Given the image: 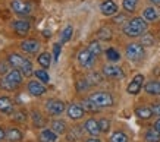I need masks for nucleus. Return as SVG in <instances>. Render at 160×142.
Returning a JSON list of instances; mask_svg holds the SVG:
<instances>
[{"mask_svg": "<svg viewBox=\"0 0 160 142\" xmlns=\"http://www.w3.org/2000/svg\"><path fill=\"white\" fill-rule=\"evenodd\" d=\"M72 34H73L72 26H66V28L62 31V34H60V43H66V41H69V40L72 38Z\"/></svg>", "mask_w": 160, "mask_h": 142, "instance_id": "obj_27", "label": "nucleus"}, {"mask_svg": "<svg viewBox=\"0 0 160 142\" xmlns=\"http://www.w3.org/2000/svg\"><path fill=\"white\" fill-rule=\"evenodd\" d=\"M25 119H27V116H25L24 113L21 111V113H18L16 116H15V120H18V122H24Z\"/></svg>", "mask_w": 160, "mask_h": 142, "instance_id": "obj_40", "label": "nucleus"}, {"mask_svg": "<svg viewBox=\"0 0 160 142\" xmlns=\"http://www.w3.org/2000/svg\"><path fill=\"white\" fill-rule=\"evenodd\" d=\"M142 81H144V76H142V75H137L135 78L131 81V83L128 85V88H126L128 94H132V95H135V94L140 92L141 87H142Z\"/></svg>", "mask_w": 160, "mask_h": 142, "instance_id": "obj_11", "label": "nucleus"}, {"mask_svg": "<svg viewBox=\"0 0 160 142\" xmlns=\"http://www.w3.org/2000/svg\"><path fill=\"white\" fill-rule=\"evenodd\" d=\"M6 139L9 142H18L22 139V133H21V130H18V129L10 127V129H8V132H6Z\"/></svg>", "mask_w": 160, "mask_h": 142, "instance_id": "obj_19", "label": "nucleus"}, {"mask_svg": "<svg viewBox=\"0 0 160 142\" xmlns=\"http://www.w3.org/2000/svg\"><path fill=\"white\" fill-rule=\"evenodd\" d=\"M94 60H96V56L90 51V50H82L81 53L78 54V62L81 66L84 68H91L92 64H94Z\"/></svg>", "mask_w": 160, "mask_h": 142, "instance_id": "obj_7", "label": "nucleus"}, {"mask_svg": "<svg viewBox=\"0 0 160 142\" xmlns=\"http://www.w3.org/2000/svg\"><path fill=\"white\" fill-rule=\"evenodd\" d=\"M28 92L31 95H35V97H40L46 92V87L43 85L41 81H31L28 83Z\"/></svg>", "mask_w": 160, "mask_h": 142, "instance_id": "obj_10", "label": "nucleus"}, {"mask_svg": "<svg viewBox=\"0 0 160 142\" xmlns=\"http://www.w3.org/2000/svg\"><path fill=\"white\" fill-rule=\"evenodd\" d=\"M0 111L5 114H13V103L9 97H0Z\"/></svg>", "mask_w": 160, "mask_h": 142, "instance_id": "obj_16", "label": "nucleus"}, {"mask_svg": "<svg viewBox=\"0 0 160 142\" xmlns=\"http://www.w3.org/2000/svg\"><path fill=\"white\" fill-rule=\"evenodd\" d=\"M32 119H34V125L35 126H43V119H41V114L37 111L32 113Z\"/></svg>", "mask_w": 160, "mask_h": 142, "instance_id": "obj_37", "label": "nucleus"}, {"mask_svg": "<svg viewBox=\"0 0 160 142\" xmlns=\"http://www.w3.org/2000/svg\"><path fill=\"white\" fill-rule=\"evenodd\" d=\"M147 31V22L144 18H134L123 26V32L128 37H140Z\"/></svg>", "mask_w": 160, "mask_h": 142, "instance_id": "obj_1", "label": "nucleus"}, {"mask_svg": "<svg viewBox=\"0 0 160 142\" xmlns=\"http://www.w3.org/2000/svg\"><path fill=\"white\" fill-rule=\"evenodd\" d=\"M38 63L43 66V68H49L50 63H52V56H50L49 53H41L38 56Z\"/></svg>", "mask_w": 160, "mask_h": 142, "instance_id": "obj_25", "label": "nucleus"}, {"mask_svg": "<svg viewBox=\"0 0 160 142\" xmlns=\"http://www.w3.org/2000/svg\"><path fill=\"white\" fill-rule=\"evenodd\" d=\"M10 7L13 10L15 13H18V15H28L29 12H31V7H29L28 3H25L22 0H13L12 3H10Z\"/></svg>", "mask_w": 160, "mask_h": 142, "instance_id": "obj_9", "label": "nucleus"}, {"mask_svg": "<svg viewBox=\"0 0 160 142\" xmlns=\"http://www.w3.org/2000/svg\"><path fill=\"white\" fill-rule=\"evenodd\" d=\"M137 3H138V0H123V9L126 12H134L137 7Z\"/></svg>", "mask_w": 160, "mask_h": 142, "instance_id": "obj_30", "label": "nucleus"}, {"mask_svg": "<svg viewBox=\"0 0 160 142\" xmlns=\"http://www.w3.org/2000/svg\"><path fill=\"white\" fill-rule=\"evenodd\" d=\"M0 73H8V64L0 63Z\"/></svg>", "mask_w": 160, "mask_h": 142, "instance_id": "obj_42", "label": "nucleus"}, {"mask_svg": "<svg viewBox=\"0 0 160 142\" xmlns=\"http://www.w3.org/2000/svg\"><path fill=\"white\" fill-rule=\"evenodd\" d=\"M125 19H126L125 15H119V16H116V18H115V22H116V24H121L122 21H125Z\"/></svg>", "mask_w": 160, "mask_h": 142, "instance_id": "obj_43", "label": "nucleus"}, {"mask_svg": "<svg viewBox=\"0 0 160 142\" xmlns=\"http://www.w3.org/2000/svg\"><path fill=\"white\" fill-rule=\"evenodd\" d=\"M60 51H62V47H60V44H54V47H53V57H54V60H59Z\"/></svg>", "mask_w": 160, "mask_h": 142, "instance_id": "obj_38", "label": "nucleus"}, {"mask_svg": "<svg viewBox=\"0 0 160 142\" xmlns=\"http://www.w3.org/2000/svg\"><path fill=\"white\" fill-rule=\"evenodd\" d=\"M146 92L151 94V95H159L160 94V82L157 81H150L146 83Z\"/></svg>", "mask_w": 160, "mask_h": 142, "instance_id": "obj_20", "label": "nucleus"}, {"mask_svg": "<svg viewBox=\"0 0 160 142\" xmlns=\"http://www.w3.org/2000/svg\"><path fill=\"white\" fill-rule=\"evenodd\" d=\"M90 100H91L92 103L98 106V107H110L112 104H113V98H112L110 94L107 92H94L90 95Z\"/></svg>", "mask_w": 160, "mask_h": 142, "instance_id": "obj_4", "label": "nucleus"}, {"mask_svg": "<svg viewBox=\"0 0 160 142\" xmlns=\"http://www.w3.org/2000/svg\"><path fill=\"white\" fill-rule=\"evenodd\" d=\"M52 129L56 133H65L66 132V123L63 122V120H54L52 123Z\"/></svg>", "mask_w": 160, "mask_h": 142, "instance_id": "obj_24", "label": "nucleus"}, {"mask_svg": "<svg viewBox=\"0 0 160 142\" xmlns=\"http://www.w3.org/2000/svg\"><path fill=\"white\" fill-rule=\"evenodd\" d=\"M110 142H128V136L123 132H115L112 135Z\"/></svg>", "mask_w": 160, "mask_h": 142, "instance_id": "obj_31", "label": "nucleus"}, {"mask_svg": "<svg viewBox=\"0 0 160 142\" xmlns=\"http://www.w3.org/2000/svg\"><path fill=\"white\" fill-rule=\"evenodd\" d=\"M21 49L24 50L25 53H37L40 50V43L35 40H25L21 44Z\"/></svg>", "mask_w": 160, "mask_h": 142, "instance_id": "obj_14", "label": "nucleus"}, {"mask_svg": "<svg viewBox=\"0 0 160 142\" xmlns=\"http://www.w3.org/2000/svg\"><path fill=\"white\" fill-rule=\"evenodd\" d=\"M40 142H56L58 139V133L54 132L53 129H44L43 132L40 133Z\"/></svg>", "mask_w": 160, "mask_h": 142, "instance_id": "obj_18", "label": "nucleus"}, {"mask_svg": "<svg viewBox=\"0 0 160 142\" xmlns=\"http://www.w3.org/2000/svg\"><path fill=\"white\" fill-rule=\"evenodd\" d=\"M142 18L146 21H148V22H153V21L157 19V10L154 7H147L142 12Z\"/></svg>", "mask_w": 160, "mask_h": 142, "instance_id": "obj_22", "label": "nucleus"}, {"mask_svg": "<svg viewBox=\"0 0 160 142\" xmlns=\"http://www.w3.org/2000/svg\"><path fill=\"white\" fill-rule=\"evenodd\" d=\"M98 126H100V130H102V132H107L109 127H110V122H109L107 119H102V120L98 122Z\"/></svg>", "mask_w": 160, "mask_h": 142, "instance_id": "obj_36", "label": "nucleus"}, {"mask_svg": "<svg viewBox=\"0 0 160 142\" xmlns=\"http://www.w3.org/2000/svg\"><path fill=\"white\" fill-rule=\"evenodd\" d=\"M97 35L100 40H110L112 38V31L109 30V28H102V30H98Z\"/></svg>", "mask_w": 160, "mask_h": 142, "instance_id": "obj_33", "label": "nucleus"}, {"mask_svg": "<svg viewBox=\"0 0 160 142\" xmlns=\"http://www.w3.org/2000/svg\"><path fill=\"white\" fill-rule=\"evenodd\" d=\"M21 82H22V72L13 68L2 79V87L6 89H15L18 85H21Z\"/></svg>", "mask_w": 160, "mask_h": 142, "instance_id": "obj_3", "label": "nucleus"}, {"mask_svg": "<svg viewBox=\"0 0 160 142\" xmlns=\"http://www.w3.org/2000/svg\"><path fill=\"white\" fill-rule=\"evenodd\" d=\"M146 141L147 142H160V133L156 129H150L146 132Z\"/></svg>", "mask_w": 160, "mask_h": 142, "instance_id": "obj_23", "label": "nucleus"}, {"mask_svg": "<svg viewBox=\"0 0 160 142\" xmlns=\"http://www.w3.org/2000/svg\"><path fill=\"white\" fill-rule=\"evenodd\" d=\"M88 87H90V83H88V81H84V79H81V81H78V91H82V89H87Z\"/></svg>", "mask_w": 160, "mask_h": 142, "instance_id": "obj_39", "label": "nucleus"}, {"mask_svg": "<svg viewBox=\"0 0 160 142\" xmlns=\"http://www.w3.org/2000/svg\"><path fill=\"white\" fill-rule=\"evenodd\" d=\"M6 138V133H5V130H3V127H0V142L3 141Z\"/></svg>", "mask_w": 160, "mask_h": 142, "instance_id": "obj_44", "label": "nucleus"}, {"mask_svg": "<svg viewBox=\"0 0 160 142\" xmlns=\"http://www.w3.org/2000/svg\"><path fill=\"white\" fill-rule=\"evenodd\" d=\"M46 110L53 116H59L65 111V103L60 100H49L46 103Z\"/></svg>", "mask_w": 160, "mask_h": 142, "instance_id": "obj_6", "label": "nucleus"}, {"mask_svg": "<svg viewBox=\"0 0 160 142\" xmlns=\"http://www.w3.org/2000/svg\"><path fill=\"white\" fill-rule=\"evenodd\" d=\"M87 142H100L98 139H96V138H91V139H88Z\"/></svg>", "mask_w": 160, "mask_h": 142, "instance_id": "obj_47", "label": "nucleus"}, {"mask_svg": "<svg viewBox=\"0 0 160 142\" xmlns=\"http://www.w3.org/2000/svg\"><path fill=\"white\" fill-rule=\"evenodd\" d=\"M154 129L160 133V119H159V120H156V123H154Z\"/></svg>", "mask_w": 160, "mask_h": 142, "instance_id": "obj_45", "label": "nucleus"}, {"mask_svg": "<svg viewBox=\"0 0 160 142\" xmlns=\"http://www.w3.org/2000/svg\"><path fill=\"white\" fill-rule=\"evenodd\" d=\"M8 62H9L10 66H13L15 69H19L22 75L25 76H29V75L34 73V70H32V63L29 62L28 59H25L19 54H9V57H8Z\"/></svg>", "mask_w": 160, "mask_h": 142, "instance_id": "obj_2", "label": "nucleus"}, {"mask_svg": "<svg viewBox=\"0 0 160 142\" xmlns=\"http://www.w3.org/2000/svg\"><path fill=\"white\" fill-rule=\"evenodd\" d=\"M103 73L106 75L107 78H113V79H122L125 75H123V70L118 66H113V64H106L103 68Z\"/></svg>", "mask_w": 160, "mask_h": 142, "instance_id": "obj_8", "label": "nucleus"}, {"mask_svg": "<svg viewBox=\"0 0 160 142\" xmlns=\"http://www.w3.org/2000/svg\"><path fill=\"white\" fill-rule=\"evenodd\" d=\"M144 56V47L142 44H137V43H131L126 47V57L129 60H140Z\"/></svg>", "mask_w": 160, "mask_h": 142, "instance_id": "obj_5", "label": "nucleus"}, {"mask_svg": "<svg viewBox=\"0 0 160 142\" xmlns=\"http://www.w3.org/2000/svg\"><path fill=\"white\" fill-rule=\"evenodd\" d=\"M150 2H153L154 5H160V0H150Z\"/></svg>", "mask_w": 160, "mask_h": 142, "instance_id": "obj_48", "label": "nucleus"}, {"mask_svg": "<svg viewBox=\"0 0 160 142\" xmlns=\"http://www.w3.org/2000/svg\"><path fill=\"white\" fill-rule=\"evenodd\" d=\"M29 28H31V25L27 21H15L13 22V30L16 31L18 35H27L29 32Z\"/></svg>", "mask_w": 160, "mask_h": 142, "instance_id": "obj_15", "label": "nucleus"}, {"mask_svg": "<svg viewBox=\"0 0 160 142\" xmlns=\"http://www.w3.org/2000/svg\"><path fill=\"white\" fill-rule=\"evenodd\" d=\"M88 50H90V51H91L94 56H98V54L102 53L100 43H98V41H92V43H90V45H88Z\"/></svg>", "mask_w": 160, "mask_h": 142, "instance_id": "obj_32", "label": "nucleus"}, {"mask_svg": "<svg viewBox=\"0 0 160 142\" xmlns=\"http://www.w3.org/2000/svg\"><path fill=\"white\" fill-rule=\"evenodd\" d=\"M135 114L140 119H150L153 116V110L151 107H138L135 110Z\"/></svg>", "mask_w": 160, "mask_h": 142, "instance_id": "obj_21", "label": "nucleus"}, {"mask_svg": "<svg viewBox=\"0 0 160 142\" xmlns=\"http://www.w3.org/2000/svg\"><path fill=\"white\" fill-rule=\"evenodd\" d=\"M82 108L85 110V111H91V113H96L100 110V107L98 106H96V104L92 103L91 100L88 98V100H85V101H82Z\"/></svg>", "mask_w": 160, "mask_h": 142, "instance_id": "obj_26", "label": "nucleus"}, {"mask_svg": "<svg viewBox=\"0 0 160 142\" xmlns=\"http://www.w3.org/2000/svg\"><path fill=\"white\" fill-rule=\"evenodd\" d=\"M141 44H142V45H147V47H150V45L154 44V38H153L150 34L142 35V38H141Z\"/></svg>", "mask_w": 160, "mask_h": 142, "instance_id": "obj_35", "label": "nucleus"}, {"mask_svg": "<svg viewBox=\"0 0 160 142\" xmlns=\"http://www.w3.org/2000/svg\"><path fill=\"white\" fill-rule=\"evenodd\" d=\"M100 9H102V13L104 16H113L118 12V6L113 0H104L100 6Z\"/></svg>", "mask_w": 160, "mask_h": 142, "instance_id": "obj_12", "label": "nucleus"}, {"mask_svg": "<svg viewBox=\"0 0 160 142\" xmlns=\"http://www.w3.org/2000/svg\"><path fill=\"white\" fill-rule=\"evenodd\" d=\"M43 34H44V37H50V35H52V34H50V31H49V30H44V31H43Z\"/></svg>", "mask_w": 160, "mask_h": 142, "instance_id": "obj_46", "label": "nucleus"}, {"mask_svg": "<svg viewBox=\"0 0 160 142\" xmlns=\"http://www.w3.org/2000/svg\"><path fill=\"white\" fill-rule=\"evenodd\" d=\"M35 76L38 78V81H41L43 83H49L50 82V76L49 73L43 70V69H40V70H35Z\"/></svg>", "mask_w": 160, "mask_h": 142, "instance_id": "obj_29", "label": "nucleus"}, {"mask_svg": "<svg viewBox=\"0 0 160 142\" xmlns=\"http://www.w3.org/2000/svg\"><path fill=\"white\" fill-rule=\"evenodd\" d=\"M87 81H88V83H90V85H92V83H100V82H102V76H100L98 73H94V72H92V73L88 75Z\"/></svg>", "mask_w": 160, "mask_h": 142, "instance_id": "obj_34", "label": "nucleus"}, {"mask_svg": "<svg viewBox=\"0 0 160 142\" xmlns=\"http://www.w3.org/2000/svg\"><path fill=\"white\" fill-rule=\"evenodd\" d=\"M151 110H153V113L154 114H157V116H160V104H153V107H151Z\"/></svg>", "mask_w": 160, "mask_h": 142, "instance_id": "obj_41", "label": "nucleus"}, {"mask_svg": "<svg viewBox=\"0 0 160 142\" xmlns=\"http://www.w3.org/2000/svg\"><path fill=\"white\" fill-rule=\"evenodd\" d=\"M84 110L82 106H78V104H71L68 108V116L72 120H79V119L84 116Z\"/></svg>", "mask_w": 160, "mask_h": 142, "instance_id": "obj_13", "label": "nucleus"}, {"mask_svg": "<svg viewBox=\"0 0 160 142\" xmlns=\"http://www.w3.org/2000/svg\"><path fill=\"white\" fill-rule=\"evenodd\" d=\"M84 129H85L90 135H92V136H96V135H98V133L102 132V130H100V126H98V122H96L94 119H88L87 122H85V125H84Z\"/></svg>", "mask_w": 160, "mask_h": 142, "instance_id": "obj_17", "label": "nucleus"}, {"mask_svg": "<svg viewBox=\"0 0 160 142\" xmlns=\"http://www.w3.org/2000/svg\"><path fill=\"white\" fill-rule=\"evenodd\" d=\"M106 57L109 62H118V60L121 59V54L118 53L115 49H109L106 51Z\"/></svg>", "mask_w": 160, "mask_h": 142, "instance_id": "obj_28", "label": "nucleus"}]
</instances>
